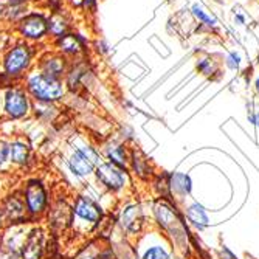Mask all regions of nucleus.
Segmentation results:
<instances>
[{"mask_svg":"<svg viewBox=\"0 0 259 259\" xmlns=\"http://www.w3.org/2000/svg\"><path fill=\"white\" fill-rule=\"evenodd\" d=\"M62 68H64L62 61L58 59V58H53V59H50L49 62L45 64V73L44 75H49V76L56 78L62 72Z\"/></svg>","mask_w":259,"mask_h":259,"instance_id":"obj_15","label":"nucleus"},{"mask_svg":"<svg viewBox=\"0 0 259 259\" xmlns=\"http://www.w3.org/2000/svg\"><path fill=\"white\" fill-rule=\"evenodd\" d=\"M75 213L84 219H89V221H93L97 222L100 218H101V211L100 208L93 203L92 200L89 199H79L78 203H76V208H75Z\"/></svg>","mask_w":259,"mask_h":259,"instance_id":"obj_8","label":"nucleus"},{"mask_svg":"<svg viewBox=\"0 0 259 259\" xmlns=\"http://www.w3.org/2000/svg\"><path fill=\"white\" fill-rule=\"evenodd\" d=\"M27 202L28 208L33 213L40 211L45 205V191L39 182H30L27 188Z\"/></svg>","mask_w":259,"mask_h":259,"instance_id":"obj_6","label":"nucleus"},{"mask_svg":"<svg viewBox=\"0 0 259 259\" xmlns=\"http://www.w3.org/2000/svg\"><path fill=\"white\" fill-rule=\"evenodd\" d=\"M28 87L31 93L42 100V101H55L62 97V84L58 81V78L49 76V75H36L30 79Z\"/></svg>","mask_w":259,"mask_h":259,"instance_id":"obj_1","label":"nucleus"},{"mask_svg":"<svg viewBox=\"0 0 259 259\" xmlns=\"http://www.w3.org/2000/svg\"><path fill=\"white\" fill-rule=\"evenodd\" d=\"M256 89H257V90H259V79H257V81H256Z\"/></svg>","mask_w":259,"mask_h":259,"instance_id":"obj_29","label":"nucleus"},{"mask_svg":"<svg viewBox=\"0 0 259 259\" xmlns=\"http://www.w3.org/2000/svg\"><path fill=\"white\" fill-rule=\"evenodd\" d=\"M7 213L10 218L16 219V218H20L22 213H23V203L17 199V197H11L7 203Z\"/></svg>","mask_w":259,"mask_h":259,"instance_id":"obj_14","label":"nucleus"},{"mask_svg":"<svg viewBox=\"0 0 259 259\" xmlns=\"http://www.w3.org/2000/svg\"><path fill=\"white\" fill-rule=\"evenodd\" d=\"M241 64V56L238 53H230V56L227 58V65L230 68H238Z\"/></svg>","mask_w":259,"mask_h":259,"instance_id":"obj_20","label":"nucleus"},{"mask_svg":"<svg viewBox=\"0 0 259 259\" xmlns=\"http://www.w3.org/2000/svg\"><path fill=\"white\" fill-rule=\"evenodd\" d=\"M5 107H7V112L16 118L19 116L25 115L27 110H28V101L25 98L22 92L19 90H10L7 93V100H5Z\"/></svg>","mask_w":259,"mask_h":259,"instance_id":"obj_3","label":"nucleus"},{"mask_svg":"<svg viewBox=\"0 0 259 259\" xmlns=\"http://www.w3.org/2000/svg\"><path fill=\"white\" fill-rule=\"evenodd\" d=\"M140 216V209L137 206H131L124 211V214H123V224L127 227V228H135L134 224L137 222Z\"/></svg>","mask_w":259,"mask_h":259,"instance_id":"obj_16","label":"nucleus"},{"mask_svg":"<svg viewBox=\"0 0 259 259\" xmlns=\"http://www.w3.org/2000/svg\"><path fill=\"white\" fill-rule=\"evenodd\" d=\"M172 188L179 193H190L191 190V182L183 174H176L172 177Z\"/></svg>","mask_w":259,"mask_h":259,"instance_id":"obj_13","label":"nucleus"},{"mask_svg":"<svg viewBox=\"0 0 259 259\" xmlns=\"http://www.w3.org/2000/svg\"><path fill=\"white\" fill-rule=\"evenodd\" d=\"M197 68L200 70L202 73H205V75L211 72V65H209V62H208V61H200V62H199V65H197Z\"/></svg>","mask_w":259,"mask_h":259,"instance_id":"obj_24","label":"nucleus"},{"mask_svg":"<svg viewBox=\"0 0 259 259\" xmlns=\"http://www.w3.org/2000/svg\"><path fill=\"white\" fill-rule=\"evenodd\" d=\"M0 259H17V256L14 253H2L0 254Z\"/></svg>","mask_w":259,"mask_h":259,"instance_id":"obj_25","label":"nucleus"},{"mask_svg":"<svg viewBox=\"0 0 259 259\" xmlns=\"http://www.w3.org/2000/svg\"><path fill=\"white\" fill-rule=\"evenodd\" d=\"M97 174H98V179L104 185L112 188V190H118V188H121L123 183H124V179H123L121 172L116 171L112 164H101V166L98 168V171H97Z\"/></svg>","mask_w":259,"mask_h":259,"instance_id":"obj_5","label":"nucleus"},{"mask_svg":"<svg viewBox=\"0 0 259 259\" xmlns=\"http://www.w3.org/2000/svg\"><path fill=\"white\" fill-rule=\"evenodd\" d=\"M30 50L28 47H16L14 50H11L5 59V68H7V73L10 75H19L22 70H25L27 65L30 64Z\"/></svg>","mask_w":259,"mask_h":259,"instance_id":"obj_2","label":"nucleus"},{"mask_svg":"<svg viewBox=\"0 0 259 259\" xmlns=\"http://www.w3.org/2000/svg\"><path fill=\"white\" fill-rule=\"evenodd\" d=\"M11 158L16 163H25L28 158V148L22 143H14L11 146Z\"/></svg>","mask_w":259,"mask_h":259,"instance_id":"obj_12","label":"nucleus"},{"mask_svg":"<svg viewBox=\"0 0 259 259\" xmlns=\"http://www.w3.org/2000/svg\"><path fill=\"white\" fill-rule=\"evenodd\" d=\"M70 168H72V171H73L75 174H78V176H85V174L92 172V169H93V163H92L81 151H78V152L72 157V160H70Z\"/></svg>","mask_w":259,"mask_h":259,"instance_id":"obj_9","label":"nucleus"},{"mask_svg":"<svg viewBox=\"0 0 259 259\" xmlns=\"http://www.w3.org/2000/svg\"><path fill=\"white\" fill-rule=\"evenodd\" d=\"M50 30H52L55 34H62V31L65 30L64 20H62L61 17H55V19H52V22H50Z\"/></svg>","mask_w":259,"mask_h":259,"instance_id":"obj_19","label":"nucleus"},{"mask_svg":"<svg viewBox=\"0 0 259 259\" xmlns=\"http://www.w3.org/2000/svg\"><path fill=\"white\" fill-rule=\"evenodd\" d=\"M42 250V231L34 230L30 238L27 239V244L23 247V257L25 259H39Z\"/></svg>","mask_w":259,"mask_h":259,"instance_id":"obj_7","label":"nucleus"},{"mask_svg":"<svg viewBox=\"0 0 259 259\" xmlns=\"http://www.w3.org/2000/svg\"><path fill=\"white\" fill-rule=\"evenodd\" d=\"M79 151H81V152H82V154H84V155H85V157H87L90 161H92V163H97V160H98V155H97L95 152H93L90 148H82V149H79Z\"/></svg>","mask_w":259,"mask_h":259,"instance_id":"obj_22","label":"nucleus"},{"mask_svg":"<svg viewBox=\"0 0 259 259\" xmlns=\"http://www.w3.org/2000/svg\"><path fill=\"white\" fill-rule=\"evenodd\" d=\"M143 259H168V254L163 248L160 247H152L149 248L146 253H145V257Z\"/></svg>","mask_w":259,"mask_h":259,"instance_id":"obj_17","label":"nucleus"},{"mask_svg":"<svg viewBox=\"0 0 259 259\" xmlns=\"http://www.w3.org/2000/svg\"><path fill=\"white\" fill-rule=\"evenodd\" d=\"M109 155H110L112 160H115L118 164H124V155H123V151H121L120 148H118V149H115V151H110Z\"/></svg>","mask_w":259,"mask_h":259,"instance_id":"obj_21","label":"nucleus"},{"mask_svg":"<svg viewBox=\"0 0 259 259\" xmlns=\"http://www.w3.org/2000/svg\"><path fill=\"white\" fill-rule=\"evenodd\" d=\"M188 214H190V219L196 224V225H206V222H208V218H206V214H205V211H203V208L199 205V203H194L191 208H190V211H188Z\"/></svg>","mask_w":259,"mask_h":259,"instance_id":"obj_10","label":"nucleus"},{"mask_svg":"<svg viewBox=\"0 0 259 259\" xmlns=\"http://www.w3.org/2000/svg\"><path fill=\"white\" fill-rule=\"evenodd\" d=\"M84 2H85V5H92L93 2H95V0H84Z\"/></svg>","mask_w":259,"mask_h":259,"instance_id":"obj_28","label":"nucleus"},{"mask_svg":"<svg viewBox=\"0 0 259 259\" xmlns=\"http://www.w3.org/2000/svg\"><path fill=\"white\" fill-rule=\"evenodd\" d=\"M7 157H8V146L4 143V141H0V164H4Z\"/></svg>","mask_w":259,"mask_h":259,"instance_id":"obj_23","label":"nucleus"},{"mask_svg":"<svg viewBox=\"0 0 259 259\" xmlns=\"http://www.w3.org/2000/svg\"><path fill=\"white\" fill-rule=\"evenodd\" d=\"M61 49L64 50V52H68V53H76V52H79V49H81V44H79V40H78V37H75V36H64L62 39H61Z\"/></svg>","mask_w":259,"mask_h":259,"instance_id":"obj_11","label":"nucleus"},{"mask_svg":"<svg viewBox=\"0 0 259 259\" xmlns=\"http://www.w3.org/2000/svg\"><path fill=\"white\" fill-rule=\"evenodd\" d=\"M236 20H238L239 23H244V22H245L244 16H241V14H238V16H236Z\"/></svg>","mask_w":259,"mask_h":259,"instance_id":"obj_26","label":"nucleus"},{"mask_svg":"<svg viewBox=\"0 0 259 259\" xmlns=\"http://www.w3.org/2000/svg\"><path fill=\"white\" fill-rule=\"evenodd\" d=\"M253 121L256 123V126H259V113H257V115L254 116V118H253Z\"/></svg>","mask_w":259,"mask_h":259,"instance_id":"obj_27","label":"nucleus"},{"mask_svg":"<svg viewBox=\"0 0 259 259\" xmlns=\"http://www.w3.org/2000/svg\"><path fill=\"white\" fill-rule=\"evenodd\" d=\"M193 13H194L202 22H205L206 25H214V23H216V20H214V19H211L209 16H206V14L203 13V10H202L199 5H194V7H193Z\"/></svg>","mask_w":259,"mask_h":259,"instance_id":"obj_18","label":"nucleus"},{"mask_svg":"<svg viewBox=\"0 0 259 259\" xmlns=\"http://www.w3.org/2000/svg\"><path fill=\"white\" fill-rule=\"evenodd\" d=\"M20 30L27 37L37 39V37H42L47 33V22H45V19L42 16L33 14V16L25 17V20L22 22Z\"/></svg>","mask_w":259,"mask_h":259,"instance_id":"obj_4","label":"nucleus"}]
</instances>
